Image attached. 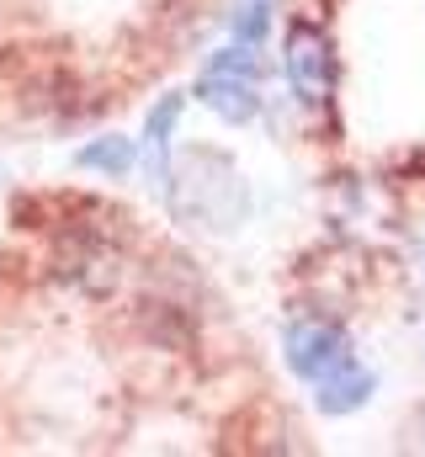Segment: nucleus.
<instances>
[{"label": "nucleus", "instance_id": "1a4fd4ad", "mask_svg": "<svg viewBox=\"0 0 425 457\" xmlns=\"http://www.w3.org/2000/svg\"><path fill=\"white\" fill-rule=\"evenodd\" d=\"M421 436H425V415H421Z\"/></svg>", "mask_w": 425, "mask_h": 457}, {"label": "nucleus", "instance_id": "39448f33", "mask_svg": "<svg viewBox=\"0 0 425 457\" xmlns=\"http://www.w3.org/2000/svg\"><path fill=\"white\" fill-rule=\"evenodd\" d=\"M372 394H378V372H372L362 356L340 361L329 378H319L314 383V404H319V415H329V420H346V415L367 410Z\"/></svg>", "mask_w": 425, "mask_h": 457}, {"label": "nucleus", "instance_id": "423d86ee", "mask_svg": "<svg viewBox=\"0 0 425 457\" xmlns=\"http://www.w3.org/2000/svg\"><path fill=\"white\" fill-rule=\"evenodd\" d=\"M75 165L80 170H96V176H128L133 165H138V144L133 138H122V133H106V138H96V144H86L80 154H75Z\"/></svg>", "mask_w": 425, "mask_h": 457}, {"label": "nucleus", "instance_id": "0eeeda50", "mask_svg": "<svg viewBox=\"0 0 425 457\" xmlns=\"http://www.w3.org/2000/svg\"><path fill=\"white\" fill-rule=\"evenodd\" d=\"M181 112H187V96H176V91H171V96L149 112V122H144V144H149L154 165H165V160H171V133H176Z\"/></svg>", "mask_w": 425, "mask_h": 457}, {"label": "nucleus", "instance_id": "6e6552de", "mask_svg": "<svg viewBox=\"0 0 425 457\" xmlns=\"http://www.w3.org/2000/svg\"><path fill=\"white\" fill-rule=\"evenodd\" d=\"M271 5H277V0H245L239 16H234V43L261 48V43L271 37Z\"/></svg>", "mask_w": 425, "mask_h": 457}, {"label": "nucleus", "instance_id": "20e7f679", "mask_svg": "<svg viewBox=\"0 0 425 457\" xmlns=\"http://www.w3.org/2000/svg\"><path fill=\"white\" fill-rule=\"evenodd\" d=\"M351 356H356L351 336H346L340 325H329V320H293V325L282 330V361H288V372L304 378V383L329 378V372H335L340 361H351Z\"/></svg>", "mask_w": 425, "mask_h": 457}, {"label": "nucleus", "instance_id": "f03ea898", "mask_svg": "<svg viewBox=\"0 0 425 457\" xmlns=\"http://www.w3.org/2000/svg\"><path fill=\"white\" fill-rule=\"evenodd\" d=\"M261 48H250V43H229V48H218L208 64H203V75H197V102L218 112L223 122H250V117L261 112Z\"/></svg>", "mask_w": 425, "mask_h": 457}, {"label": "nucleus", "instance_id": "7ed1b4c3", "mask_svg": "<svg viewBox=\"0 0 425 457\" xmlns=\"http://www.w3.org/2000/svg\"><path fill=\"white\" fill-rule=\"evenodd\" d=\"M282 75H288V91L304 112H329L335 107V48H329V32L319 21H309V16L288 21Z\"/></svg>", "mask_w": 425, "mask_h": 457}, {"label": "nucleus", "instance_id": "f257e3e1", "mask_svg": "<svg viewBox=\"0 0 425 457\" xmlns=\"http://www.w3.org/2000/svg\"><path fill=\"white\" fill-rule=\"evenodd\" d=\"M160 181L171 213L192 228H234L250 213V187L239 165L218 149H187L181 160H165Z\"/></svg>", "mask_w": 425, "mask_h": 457}]
</instances>
